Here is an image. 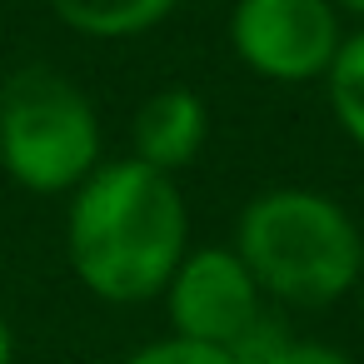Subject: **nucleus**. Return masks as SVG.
Instances as JSON below:
<instances>
[{
  "label": "nucleus",
  "instance_id": "f03ea898",
  "mask_svg": "<svg viewBox=\"0 0 364 364\" xmlns=\"http://www.w3.org/2000/svg\"><path fill=\"white\" fill-rule=\"evenodd\" d=\"M264 299L324 309L359 289L364 235L344 205L314 190H264L240 210L235 245Z\"/></svg>",
  "mask_w": 364,
  "mask_h": 364
},
{
  "label": "nucleus",
  "instance_id": "9b49d317",
  "mask_svg": "<svg viewBox=\"0 0 364 364\" xmlns=\"http://www.w3.org/2000/svg\"><path fill=\"white\" fill-rule=\"evenodd\" d=\"M0 364H16V329H11L6 309H0Z\"/></svg>",
  "mask_w": 364,
  "mask_h": 364
},
{
  "label": "nucleus",
  "instance_id": "9d476101",
  "mask_svg": "<svg viewBox=\"0 0 364 364\" xmlns=\"http://www.w3.org/2000/svg\"><path fill=\"white\" fill-rule=\"evenodd\" d=\"M264 364H359L349 359L344 349H329V344H314V339H284Z\"/></svg>",
  "mask_w": 364,
  "mask_h": 364
},
{
  "label": "nucleus",
  "instance_id": "ddd939ff",
  "mask_svg": "<svg viewBox=\"0 0 364 364\" xmlns=\"http://www.w3.org/2000/svg\"><path fill=\"white\" fill-rule=\"evenodd\" d=\"M354 294H359V314H364V279H359V289H354Z\"/></svg>",
  "mask_w": 364,
  "mask_h": 364
},
{
  "label": "nucleus",
  "instance_id": "39448f33",
  "mask_svg": "<svg viewBox=\"0 0 364 364\" xmlns=\"http://www.w3.org/2000/svg\"><path fill=\"white\" fill-rule=\"evenodd\" d=\"M170 334L210 349H240L264 324V294L230 245L190 250L165 284Z\"/></svg>",
  "mask_w": 364,
  "mask_h": 364
},
{
  "label": "nucleus",
  "instance_id": "423d86ee",
  "mask_svg": "<svg viewBox=\"0 0 364 364\" xmlns=\"http://www.w3.org/2000/svg\"><path fill=\"white\" fill-rule=\"evenodd\" d=\"M205 135H210L205 100L185 85H165V90L145 95L135 110V125H130L135 155L130 160H140L160 175H175L205 150Z\"/></svg>",
  "mask_w": 364,
  "mask_h": 364
},
{
  "label": "nucleus",
  "instance_id": "6e6552de",
  "mask_svg": "<svg viewBox=\"0 0 364 364\" xmlns=\"http://www.w3.org/2000/svg\"><path fill=\"white\" fill-rule=\"evenodd\" d=\"M324 90H329V110L339 120V130L364 150V31L344 36L329 75H324Z\"/></svg>",
  "mask_w": 364,
  "mask_h": 364
},
{
  "label": "nucleus",
  "instance_id": "f257e3e1",
  "mask_svg": "<svg viewBox=\"0 0 364 364\" xmlns=\"http://www.w3.org/2000/svg\"><path fill=\"white\" fill-rule=\"evenodd\" d=\"M190 240V210L175 175L140 160L100 165L65 210V259L105 304H145L165 294Z\"/></svg>",
  "mask_w": 364,
  "mask_h": 364
},
{
  "label": "nucleus",
  "instance_id": "7ed1b4c3",
  "mask_svg": "<svg viewBox=\"0 0 364 364\" xmlns=\"http://www.w3.org/2000/svg\"><path fill=\"white\" fill-rule=\"evenodd\" d=\"M0 170L31 195H75L100 170L95 100L50 65H26L0 85Z\"/></svg>",
  "mask_w": 364,
  "mask_h": 364
},
{
  "label": "nucleus",
  "instance_id": "20e7f679",
  "mask_svg": "<svg viewBox=\"0 0 364 364\" xmlns=\"http://www.w3.org/2000/svg\"><path fill=\"white\" fill-rule=\"evenodd\" d=\"M344 46L334 0H235L230 50L245 70L274 85L324 80Z\"/></svg>",
  "mask_w": 364,
  "mask_h": 364
},
{
  "label": "nucleus",
  "instance_id": "1a4fd4ad",
  "mask_svg": "<svg viewBox=\"0 0 364 364\" xmlns=\"http://www.w3.org/2000/svg\"><path fill=\"white\" fill-rule=\"evenodd\" d=\"M120 364H240V359H235L230 349H210V344H190V339L165 334V339L140 344V349L125 354Z\"/></svg>",
  "mask_w": 364,
  "mask_h": 364
},
{
  "label": "nucleus",
  "instance_id": "f8f14e48",
  "mask_svg": "<svg viewBox=\"0 0 364 364\" xmlns=\"http://www.w3.org/2000/svg\"><path fill=\"white\" fill-rule=\"evenodd\" d=\"M344 6H349L354 16H364V0H344Z\"/></svg>",
  "mask_w": 364,
  "mask_h": 364
},
{
  "label": "nucleus",
  "instance_id": "0eeeda50",
  "mask_svg": "<svg viewBox=\"0 0 364 364\" xmlns=\"http://www.w3.org/2000/svg\"><path fill=\"white\" fill-rule=\"evenodd\" d=\"M50 16L85 41H130L155 31L180 0H46Z\"/></svg>",
  "mask_w": 364,
  "mask_h": 364
}]
</instances>
